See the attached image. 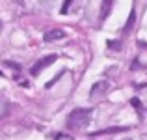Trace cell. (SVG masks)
Listing matches in <instances>:
<instances>
[{"label":"cell","mask_w":147,"mask_h":140,"mask_svg":"<svg viewBox=\"0 0 147 140\" xmlns=\"http://www.w3.org/2000/svg\"><path fill=\"white\" fill-rule=\"evenodd\" d=\"M71 2H73V0H65V4H63V6H61V13H69V6H71Z\"/></svg>","instance_id":"obj_9"},{"label":"cell","mask_w":147,"mask_h":140,"mask_svg":"<svg viewBox=\"0 0 147 140\" xmlns=\"http://www.w3.org/2000/svg\"><path fill=\"white\" fill-rule=\"evenodd\" d=\"M130 103H132V107H134V108H138V110H142V105H140V99H136V97H134V99L130 101Z\"/></svg>","instance_id":"obj_10"},{"label":"cell","mask_w":147,"mask_h":140,"mask_svg":"<svg viewBox=\"0 0 147 140\" xmlns=\"http://www.w3.org/2000/svg\"><path fill=\"white\" fill-rule=\"evenodd\" d=\"M17 4H22V0H17Z\"/></svg>","instance_id":"obj_11"},{"label":"cell","mask_w":147,"mask_h":140,"mask_svg":"<svg viewBox=\"0 0 147 140\" xmlns=\"http://www.w3.org/2000/svg\"><path fill=\"white\" fill-rule=\"evenodd\" d=\"M108 92V82H97L90 92V97H97V95H104Z\"/></svg>","instance_id":"obj_4"},{"label":"cell","mask_w":147,"mask_h":140,"mask_svg":"<svg viewBox=\"0 0 147 140\" xmlns=\"http://www.w3.org/2000/svg\"><path fill=\"white\" fill-rule=\"evenodd\" d=\"M61 77H63V71H60V73H58V75L54 77L52 80H50V82H47V86H45V88H52V86H54V82H58V80H60Z\"/></svg>","instance_id":"obj_8"},{"label":"cell","mask_w":147,"mask_h":140,"mask_svg":"<svg viewBox=\"0 0 147 140\" xmlns=\"http://www.w3.org/2000/svg\"><path fill=\"white\" fill-rule=\"evenodd\" d=\"M134 21H136V10L132 7V11H130V15H129V19H127V24H125V32H129L130 28H132V24H134Z\"/></svg>","instance_id":"obj_7"},{"label":"cell","mask_w":147,"mask_h":140,"mask_svg":"<svg viewBox=\"0 0 147 140\" xmlns=\"http://www.w3.org/2000/svg\"><path fill=\"white\" fill-rule=\"evenodd\" d=\"M112 4H114V0H102V7H100V21H104V19L110 15Z\"/></svg>","instance_id":"obj_5"},{"label":"cell","mask_w":147,"mask_h":140,"mask_svg":"<svg viewBox=\"0 0 147 140\" xmlns=\"http://www.w3.org/2000/svg\"><path fill=\"white\" fill-rule=\"evenodd\" d=\"M56 58H58L56 54H49V56H45V58H41V60H37L36 64L30 67V73H32V77H37L41 71H43V69H47L50 64H54V62H56Z\"/></svg>","instance_id":"obj_2"},{"label":"cell","mask_w":147,"mask_h":140,"mask_svg":"<svg viewBox=\"0 0 147 140\" xmlns=\"http://www.w3.org/2000/svg\"><path fill=\"white\" fill-rule=\"evenodd\" d=\"M61 37H65V32L60 28H54V30H49V32L43 34V41H47V43H52V41H58L61 39Z\"/></svg>","instance_id":"obj_3"},{"label":"cell","mask_w":147,"mask_h":140,"mask_svg":"<svg viewBox=\"0 0 147 140\" xmlns=\"http://www.w3.org/2000/svg\"><path fill=\"white\" fill-rule=\"evenodd\" d=\"M90 120H91V108H75L67 116L65 125L71 131H78V129H84L90 123Z\"/></svg>","instance_id":"obj_1"},{"label":"cell","mask_w":147,"mask_h":140,"mask_svg":"<svg viewBox=\"0 0 147 140\" xmlns=\"http://www.w3.org/2000/svg\"><path fill=\"white\" fill-rule=\"evenodd\" d=\"M121 131H127L125 127H110V129H100L93 135H114V133H121Z\"/></svg>","instance_id":"obj_6"}]
</instances>
